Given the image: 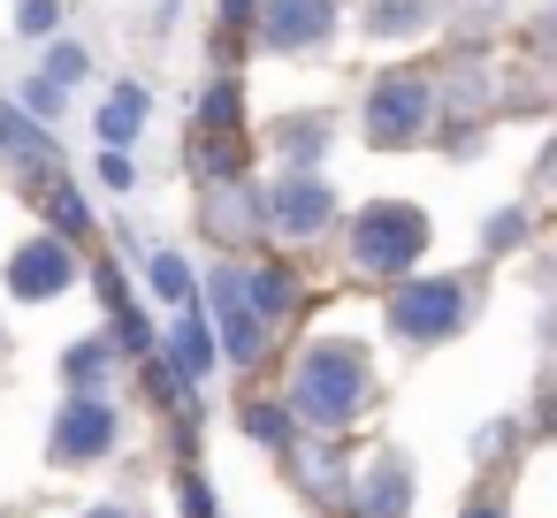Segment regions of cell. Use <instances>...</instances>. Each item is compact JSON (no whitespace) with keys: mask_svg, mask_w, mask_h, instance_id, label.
Segmentation results:
<instances>
[{"mask_svg":"<svg viewBox=\"0 0 557 518\" xmlns=\"http://www.w3.org/2000/svg\"><path fill=\"white\" fill-rule=\"evenodd\" d=\"M496 244H519V214H496V222H488V252H496Z\"/></svg>","mask_w":557,"mask_h":518,"instance_id":"d4e9b609","label":"cell"},{"mask_svg":"<svg viewBox=\"0 0 557 518\" xmlns=\"http://www.w3.org/2000/svg\"><path fill=\"white\" fill-rule=\"evenodd\" d=\"M329 24H336V0H275L268 9V47H313V39H329Z\"/></svg>","mask_w":557,"mask_h":518,"instance_id":"9c48e42d","label":"cell"},{"mask_svg":"<svg viewBox=\"0 0 557 518\" xmlns=\"http://www.w3.org/2000/svg\"><path fill=\"white\" fill-rule=\"evenodd\" d=\"M214 229H222V237H245V229H260V199H252V191H230V199H214Z\"/></svg>","mask_w":557,"mask_h":518,"instance_id":"5bb4252c","label":"cell"},{"mask_svg":"<svg viewBox=\"0 0 557 518\" xmlns=\"http://www.w3.org/2000/svg\"><path fill=\"white\" fill-rule=\"evenodd\" d=\"M24 100H32V115H54V108H62V100H54V77H47V85H24Z\"/></svg>","mask_w":557,"mask_h":518,"instance_id":"cb8c5ba5","label":"cell"},{"mask_svg":"<svg viewBox=\"0 0 557 518\" xmlns=\"http://www.w3.org/2000/svg\"><path fill=\"white\" fill-rule=\"evenodd\" d=\"M115 442V412L100 404V396H77L62 419H54V457L62 465H77V457H100Z\"/></svg>","mask_w":557,"mask_h":518,"instance_id":"8992f818","label":"cell"},{"mask_svg":"<svg viewBox=\"0 0 557 518\" xmlns=\"http://www.w3.org/2000/svg\"><path fill=\"white\" fill-rule=\"evenodd\" d=\"M47 77H54V85H77V77H85V54H77V47H54Z\"/></svg>","mask_w":557,"mask_h":518,"instance_id":"d6986e66","label":"cell"},{"mask_svg":"<svg viewBox=\"0 0 557 518\" xmlns=\"http://www.w3.org/2000/svg\"><path fill=\"white\" fill-rule=\"evenodd\" d=\"M359 404H367V358H359L351 343H313V351L298 358L290 412L313 419V427H344Z\"/></svg>","mask_w":557,"mask_h":518,"instance_id":"6da1fadb","label":"cell"},{"mask_svg":"<svg viewBox=\"0 0 557 518\" xmlns=\"http://www.w3.org/2000/svg\"><path fill=\"white\" fill-rule=\"evenodd\" d=\"M146 115H153V108H146V92H138V85H123V92L100 108V138H108V146H123V138H138V130H146Z\"/></svg>","mask_w":557,"mask_h":518,"instance_id":"7c38bea8","label":"cell"},{"mask_svg":"<svg viewBox=\"0 0 557 518\" xmlns=\"http://www.w3.org/2000/svg\"><path fill=\"white\" fill-rule=\"evenodd\" d=\"M214 313H222V351L252 366L268 351V313L245 298V275H214Z\"/></svg>","mask_w":557,"mask_h":518,"instance_id":"5b68a950","label":"cell"},{"mask_svg":"<svg viewBox=\"0 0 557 518\" xmlns=\"http://www.w3.org/2000/svg\"><path fill=\"white\" fill-rule=\"evenodd\" d=\"M153 290H161V298H176V305H184V298H191V267H184V260H176V252H153Z\"/></svg>","mask_w":557,"mask_h":518,"instance_id":"2e32d148","label":"cell"},{"mask_svg":"<svg viewBox=\"0 0 557 518\" xmlns=\"http://www.w3.org/2000/svg\"><path fill=\"white\" fill-rule=\"evenodd\" d=\"M428 115H435V100H428V85H420V77H382V85H374V100H367V138L397 146V138H412Z\"/></svg>","mask_w":557,"mask_h":518,"instance_id":"277c9868","label":"cell"},{"mask_svg":"<svg viewBox=\"0 0 557 518\" xmlns=\"http://www.w3.org/2000/svg\"><path fill=\"white\" fill-rule=\"evenodd\" d=\"M62 374H70V381H100V374H108V351H100V343H85V351H70V358H62Z\"/></svg>","mask_w":557,"mask_h":518,"instance_id":"ac0fdd59","label":"cell"},{"mask_svg":"<svg viewBox=\"0 0 557 518\" xmlns=\"http://www.w3.org/2000/svg\"><path fill=\"white\" fill-rule=\"evenodd\" d=\"M0 153H24V168H39V161H54V146L16 115V108H0Z\"/></svg>","mask_w":557,"mask_h":518,"instance_id":"4fadbf2b","label":"cell"},{"mask_svg":"<svg viewBox=\"0 0 557 518\" xmlns=\"http://www.w3.org/2000/svg\"><path fill=\"white\" fill-rule=\"evenodd\" d=\"M70 275H77V260H70V244H62V237L24 244V252L9 260V290H16V298H54Z\"/></svg>","mask_w":557,"mask_h":518,"instance_id":"ba28073f","label":"cell"},{"mask_svg":"<svg viewBox=\"0 0 557 518\" xmlns=\"http://www.w3.org/2000/svg\"><path fill=\"white\" fill-rule=\"evenodd\" d=\"M92 518H123V510H92Z\"/></svg>","mask_w":557,"mask_h":518,"instance_id":"4316f807","label":"cell"},{"mask_svg":"<svg viewBox=\"0 0 557 518\" xmlns=\"http://www.w3.org/2000/svg\"><path fill=\"white\" fill-rule=\"evenodd\" d=\"M466 320V290L458 282H405L397 298H389V328L405 336V343H435V336H450Z\"/></svg>","mask_w":557,"mask_h":518,"instance_id":"3957f363","label":"cell"},{"mask_svg":"<svg viewBox=\"0 0 557 518\" xmlns=\"http://www.w3.org/2000/svg\"><path fill=\"white\" fill-rule=\"evenodd\" d=\"M466 518H496V510H466Z\"/></svg>","mask_w":557,"mask_h":518,"instance_id":"484cf974","label":"cell"},{"mask_svg":"<svg viewBox=\"0 0 557 518\" xmlns=\"http://www.w3.org/2000/svg\"><path fill=\"white\" fill-rule=\"evenodd\" d=\"M359 503H367V518H405V503H412L405 465H397V457H374L367 480H359Z\"/></svg>","mask_w":557,"mask_h":518,"instance_id":"30bf717a","label":"cell"},{"mask_svg":"<svg viewBox=\"0 0 557 518\" xmlns=\"http://www.w3.org/2000/svg\"><path fill=\"white\" fill-rule=\"evenodd\" d=\"M24 31H54V0H24Z\"/></svg>","mask_w":557,"mask_h":518,"instance_id":"603a6c76","label":"cell"},{"mask_svg":"<svg viewBox=\"0 0 557 518\" xmlns=\"http://www.w3.org/2000/svg\"><path fill=\"white\" fill-rule=\"evenodd\" d=\"M412 24H420L412 0H397V9H382V16H374V31H412Z\"/></svg>","mask_w":557,"mask_h":518,"instance_id":"ffe728a7","label":"cell"},{"mask_svg":"<svg viewBox=\"0 0 557 518\" xmlns=\"http://www.w3.org/2000/svg\"><path fill=\"white\" fill-rule=\"evenodd\" d=\"M321 138H329V115H290V123H283V146H290V153H306V146L321 153Z\"/></svg>","mask_w":557,"mask_h":518,"instance_id":"e0dca14e","label":"cell"},{"mask_svg":"<svg viewBox=\"0 0 557 518\" xmlns=\"http://www.w3.org/2000/svg\"><path fill=\"white\" fill-rule=\"evenodd\" d=\"M245 434H260V442H283V419H275V412H252V404H245Z\"/></svg>","mask_w":557,"mask_h":518,"instance_id":"7402d4cb","label":"cell"},{"mask_svg":"<svg viewBox=\"0 0 557 518\" xmlns=\"http://www.w3.org/2000/svg\"><path fill=\"white\" fill-rule=\"evenodd\" d=\"M428 244V222L412 214V206H367L359 214V237H351V252H359V267H374V275H397V267H412V252Z\"/></svg>","mask_w":557,"mask_h":518,"instance_id":"7a4b0ae2","label":"cell"},{"mask_svg":"<svg viewBox=\"0 0 557 518\" xmlns=\"http://www.w3.org/2000/svg\"><path fill=\"white\" fill-rule=\"evenodd\" d=\"M169 351H176V374H184V381H207V366H214V328H207L199 313H184L176 336H169Z\"/></svg>","mask_w":557,"mask_h":518,"instance_id":"8fae6325","label":"cell"},{"mask_svg":"<svg viewBox=\"0 0 557 518\" xmlns=\"http://www.w3.org/2000/svg\"><path fill=\"white\" fill-rule=\"evenodd\" d=\"M100 176H108V184H115V191H131V176H138V168H131V161H123V153H115V146H108V153H100Z\"/></svg>","mask_w":557,"mask_h":518,"instance_id":"44dd1931","label":"cell"},{"mask_svg":"<svg viewBox=\"0 0 557 518\" xmlns=\"http://www.w3.org/2000/svg\"><path fill=\"white\" fill-rule=\"evenodd\" d=\"M268 214H275L290 237H321L329 214H336V199H329V184H313V176H283L275 199H268Z\"/></svg>","mask_w":557,"mask_h":518,"instance_id":"52a82bcc","label":"cell"},{"mask_svg":"<svg viewBox=\"0 0 557 518\" xmlns=\"http://www.w3.org/2000/svg\"><path fill=\"white\" fill-rule=\"evenodd\" d=\"M47 222H54V237H85L92 229V214H85L77 191H47Z\"/></svg>","mask_w":557,"mask_h":518,"instance_id":"9a60e30c","label":"cell"}]
</instances>
